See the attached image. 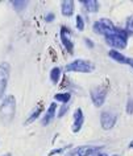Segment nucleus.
<instances>
[{
  "label": "nucleus",
  "instance_id": "nucleus-21",
  "mask_svg": "<svg viewBox=\"0 0 133 156\" xmlns=\"http://www.w3.org/2000/svg\"><path fill=\"white\" fill-rule=\"evenodd\" d=\"M127 112L128 114H133V99L132 98H129L128 99V102H127Z\"/></svg>",
  "mask_w": 133,
  "mask_h": 156
},
{
  "label": "nucleus",
  "instance_id": "nucleus-28",
  "mask_svg": "<svg viewBox=\"0 0 133 156\" xmlns=\"http://www.w3.org/2000/svg\"><path fill=\"white\" fill-rule=\"evenodd\" d=\"M129 148H133V140H132L131 143H129Z\"/></svg>",
  "mask_w": 133,
  "mask_h": 156
},
{
  "label": "nucleus",
  "instance_id": "nucleus-5",
  "mask_svg": "<svg viewBox=\"0 0 133 156\" xmlns=\"http://www.w3.org/2000/svg\"><path fill=\"white\" fill-rule=\"evenodd\" d=\"M107 87L100 85V86L92 87L91 91H90V97H91V101L95 107H101L105 102V98H107Z\"/></svg>",
  "mask_w": 133,
  "mask_h": 156
},
{
  "label": "nucleus",
  "instance_id": "nucleus-7",
  "mask_svg": "<svg viewBox=\"0 0 133 156\" xmlns=\"http://www.w3.org/2000/svg\"><path fill=\"white\" fill-rule=\"evenodd\" d=\"M11 76V66L8 62H2L0 64V99L3 98L4 93L8 86V81Z\"/></svg>",
  "mask_w": 133,
  "mask_h": 156
},
{
  "label": "nucleus",
  "instance_id": "nucleus-14",
  "mask_svg": "<svg viewBox=\"0 0 133 156\" xmlns=\"http://www.w3.org/2000/svg\"><path fill=\"white\" fill-rule=\"evenodd\" d=\"M108 56L112 58L113 61H116V62H119V64H129V58H127L124 56V54H121L119 50H113L111 49L108 52Z\"/></svg>",
  "mask_w": 133,
  "mask_h": 156
},
{
  "label": "nucleus",
  "instance_id": "nucleus-16",
  "mask_svg": "<svg viewBox=\"0 0 133 156\" xmlns=\"http://www.w3.org/2000/svg\"><path fill=\"white\" fill-rule=\"evenodd\" d=\"M54 99L57 101V102H61V103H63V105H67L69 103V101L71 99V94L67 91H65V93H58V94L54 95Z\"/></svg>",
  "mask_w": 133,
  "mask_h": 156
},
{
  "label": "nucleus",
  "instance_id": "nucleus-12",
  "mask_svg": "<svg viewBox=\"0 0 133 156\" xmlns=\"http://www.w3.org/2000/svg\"><path fill=\"white\" fill-rule=\"evenodd\" d=\"M75 11V3L71 0H65L61 3V12L65 17H71Z\"/></svg>",
  "mask_w": 133,
  "mask_h": 156
},
{
  "label": "nucleus",
  "instance_id": "nucleus-6",
  "mask_svg": "<svg viewBox=\"0 0 133 156\" xmlns=\"http://www.w3.org/2000/svg\"><path fill=\"white\" fill-rule=\"evenodd\" d=\"M92 29L94 32L97 33V34H103V36H107V34L115 32L116 28L115 25L112 24L111 20H108V19H101V20H97L92 25Z\"/></svg>",
  "mask_w": 133,
  "mask_h": 156
},
{
  "label": "nucleus",
  "instance_id": "nucleus-20",
  "mask_svg": "<svg viewBox=\"0 0 133 156\" xmlns=\"http://www.w3.org/2000/svg\"><path fill=\"white\" fill-rule=\"evenodd\" d=\"M125 30L129 33H133V16H131L127 20V28H125Z\"/></svg>",
  "mask_w": 133,
  "mask_h": 156
},
{
  "label": "nucleus",
  "instance_id": "nucleus-11",
  "mask_svg": "<svg viewBox=\"0 0 133 156\" xmlns=\"http://www.w3.org/2000/svg\"><path fill=\"white\" fill-rule=\"evenodd\" d=\"M56 110H57V103L53 102V103L48 107V110H46L44 118H42V122H41L42 126H49V124L53 122L54 116H56Z\"/></svg>",
  "mask_w": 133,
  "mask_h": 156
},
{
  "label": "nucleus",
  "instance_id": "nucleus-29",
  "mask_svg": "<svg viewBox=\"0 0 133 156\" xmlns=\"http://www.w3.org/2000/svg\"><path fill=\"white\" fill-rule=\"evenodd\" d=\"M3 156H12V155H11V154H4Z\"/></svg>",
  "mask_w": 133,
  "mask_h": 156
},
{
  "label": "nucleus",
  "instance_id": "nucleus-23",
  "mask_svg": "<svg viewBox=\"0 0 133 156\" xmlns=\"http://www.w3.org/2000/svg\"><path fill=\"white\" fill-rule=\"evenodd\" d=\"M69 147H70V146H69ZM69 147H66V148H69ZM66 148H58V150H54V151L50 152L49 156H53V155H56V154H62V152H65Z\"/></svg>",
  "mask_w": 133,
  "mask_h": 156
},
{
  "label": "nucleus",
  "instance_id": "nucleus-2",
  "mask_svg": "<svg viewBox=\"0 0 133 156\" xmlns=\"http://www.w3.org/2000/svg\"><path fill=\"white\" fill-rule=\"evenodd\" d=\"M105 42L113 48V50H119V49H125L128 45V32L125 29H117L115 32L104 36Z\"/></svg>",
  "mask_w": 133,
  "mask_h": 156
},
{
  "label": "nucleus",
  "instance_id": "nucleus-25",
  "mask_svg": "<svg viewBox=\"0 0 133 156\" xmlns=\"http://www.w3.org/2000/svg\"><path fill=\"white\" fill-rule=\"evenodd\" d=\"M66 110H67V106L62 107V108H61V111H60V114H58V116H63V115L66 114Z\"/></svg>",
  "mask_w": 133,
  "mask_h": 156
},
{
  "label": "nucleus",
  "instance_id": "nucleus-3",
  "mask_svg": "<svg viewBox=\"0 0 133 156\" xmlns=\"http://www.w3.org/2000/svg\"><path fill=\"white\" fill-rule=\"evenodd\" d=\"M66 70L74 73H92L95 70V65L91 61L79 58V60H74L73 62L66 65Z\"/></svg>",
  "mask_w": 133,
  "mask_h": 156
},
{
  "label": "nucleus",
  "instance_id": "nucleus-17",
  "mask_svg": "<svg viewBox=\"0 0 133 156\" xmlns=\"http://www.w3.org/2000/svg\"><path fill=\"white\" fill-rule=\"evenodd\" d=\"M60 78H61V69L58 68V66H56V68H53L50 70V81H52L54 85H57L60 82Z\"/></svg>",
  "mask_w": 133,
  "mask_h": 156
},
{
  "label": "nucleus",
  "instance_id": "nucleus-26",
  "mask_svg": "<svg viewBox=\"0 0 133 156\" xmlns=\"http://www.w3.org/2000/svg\"><path fill=\"white\" fill-rule=\"evenodd\" d=\"M94 156H108L107 154H103V152H97V154H95Z\"/></svg>",
  "mask_w": 133,
  "mask_h": 156
},
{
  "label": "nucleus",
  "instance_id": "nucleus-9",
  "mask_svg": "<svg viewBox=\"0 0 133 156\" xmlns=\"http://www.w3.org/2000/svg\"><path fill=\"white\" fill-rule=\"evenodd\" d=\"M83 123H84V114H83V111H82V108L78 107V108H75V111H74V114H73V127H71V130H73L74 134H77V132H79L82 130Z\"/></svg>",
  "mask_w": 133,
  "mask_h": 156
},
{
  "label": "nucleus",
  "instance_id": "nucleus-10",
  "mask_svg": "<svg viewBox=\"0 0 133 156\" xmlns=\"http://www.w3.org/2000/svg\"><path fill=\"white\" fill-rule=\"evenodd\" d=\"M61 41H62V45L65 46V49L67 50L70 54H73L74 53V42L71 41L70 30L67 27H62L61 28Z\"/></svg>",
  "mask_w": 133,
  "mask_h": 156
},
{
  "label": "nucleus",
  "instance_id": "nucleus-19",
  "mask_svg": "<svg viewBox=\"0 0 133 156\" xmlns=\"http://www.w3.org/2000/svg\"><path fill=\"white\" fill-rule=\"evenodd\" d=\"M75 23H77V29L78 30H83L84 29V20H83V17H82L80 15H78L77 16Z\"/></svg>",
  "mask_w": 133,
  "mask_h": 156
},
{
  "label": "nucleus",
  "instance_id": "nucleus-13",
  "mask_svg": "<svg viewBox=\"0 0 133 156\" xmlns=\"http://www.w3.org/2000/svg\"><path fill=\"white\" fill-rule=\"evenodd\" d=\"M80 4L83 5L86 11H88L91 13H96L99 11V3L95 2V0H80Z\"/></svg>",
  "mask_w": 133,
  "mask_h": 156
},
{
  "label": "nucleus",
  "instance_id": "nucleus-27",
  "mask_svg": "<svg viewBox=\"0 0 133 156\" xmlns=\"http://www.w3.org/2000/svg\"><path fill=\"white\" fill-rule=\"evenodd\" d=\"M129 65H131L132 68H133V60H132V58H129Z\"/></svg>",
  "mask_w": 133,
  "mask_h": 156
},
{
  "label": "nucleus",
  "instance_id": "nucleus-30",
  "mask_svg": "<svg viewBox=\"0 0 133 156\" xmlns=\"http://www.w3.org/2000/svg\"><path fill=\"white\" fill-rule=\"evenodd\" d=\"M113 156H117V155H113Z\"/></svg>",
  "mask_w": 133,
  "mask_h": 156
},
{
  "label": "nucleus",
  "instance_id": "nucleus-8",
  "mask_svg": "<svg viewBox=\"0 0 133 156\" xmlns=\"http://www.w3.org/2000/svg\"><path fill=\"white\" fill-rule=\"evenodd\" d=\"M116 120H117V116L112 111H101L100 126L103 130H111V128H113L116 124Z\"/></svg>",
  "mask_w": 133,
  "mask_h": 156
},
{
  "label": "nucleus",
  "instance_id": "nucleus-18",
  "mask_svg": "<svg viewBox=\"0 0 133 156\" xmlns=\"http://www.w3.org/2000/svg\"><path fill=\"white\" fill-rule=\"evenodd\" d=\"M11 4L15 7L16 11H22V9H25L26 2H17V0H13V2H11Z\"/></svg>",
  "mask_w": 133,
  "mask_h": 156
},
{
  "label": "nucleus",
  "instance_id": "nucleus-1",
  "mask_svg": "<svg viewBox=\"0 0 133 156\" xmlns=\"http://www.w3.org/2000/svg\"><path fill=\"white\" fill-rule=\"evenodd\" d=\"M16 112V99L13 95H7L0 105V120L4 124H9Z\"/></svg>",
  "mask_w": 133,
  "mask_h": 156
},
{
  "label": "nucleus",
  "instance_id": "nucleus-22",
  "mask_svg": "<svg viewBox=\"0 0 133 156\" xmlns=\"http://www.w3.org/2000/svg\"><path fill=\"white\" fill-rule=\"evenodd\" d=\"M54 19H56L54 13L49 12V13H46V16H45V21H46V23H52V21H54Z\"/></svg>",
  "mask_w": 133,
  "mask_h": 156
},
{
  "label": "nucleus",
  "instance_id": "nucleus-24",
  "mask_svg": "<svg viewBox=\"0 0 133 156\" xmlns=\"http://www.w3.org/2000/svg\"><path fill=\"white\" fill-rule=\"evenodd\" d=\"M84 42H86V45H87L90 49H92V48H94V42L90 40V38H84Z\"/></svg>",
  "mask_w": 133,
  "mask_h": 156
},
{
  "label": "nucleus",
  "instance_id": "nucleus-15",
  "mask_svg": "<svg viewBox=\"0 0 133 156\" xmlns=\"http://www.w3.org/2000/svg\"><path fill=\"white\" fill-rule=\"evenodd\" d=\"M44 111V106L42 105H37L36 107H34V110L33 111H30V114H29V116H28V119L25 120V123L26 124H29V123H32V122H34L38 116L41 115V112Z\"/></svg>",
  "mask_w": 133,
  "mask_h": 156
},
{
  "label": "nucleus",
  "instance_id": "nucleus-4",
  "mask_svg": "<svg viewBox=\"0 0 133 156\" xmlns=\"http://www.w3.org/2000/svg\"><path fill=\"white\" fill-rule=\"evenodd\" d=\"M103 146H91V144H86V146H79L75 147L69 152H66L65 156H94L97 154Z\"/></svg>",
  "mask_w": 133,
  "mask_h": 156
}]
</instances>
